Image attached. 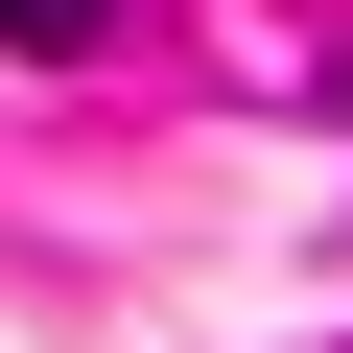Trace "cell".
I'll list each match as a JSON object with an SVG mask.
<instances>
[{
	"label": "cell",
	"instance_id": "obj_1",
	"mask_svg": "<svg viewBox=\"0 0 353 353\" xmlns=\"http://www.w3.org/2000/svg\"><path fill=\"white\" fill-rule=\"evenodd\" d=\"M0 48H24V71H71V48H94V0H0Z\"/></svg>",
	"mask_w": 353,
	"mask_h": 353
}]
</instances>
